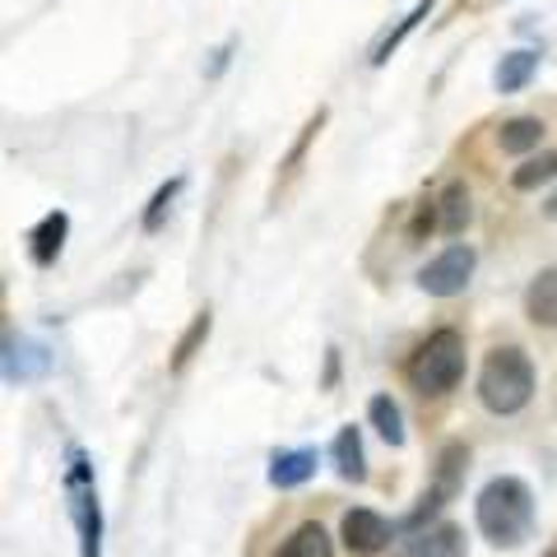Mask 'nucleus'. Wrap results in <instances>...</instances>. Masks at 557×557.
Wrapping results in <instances>:
<instances>
[{"label": "nucleus", "mask_w": 557, "mask_h": 557, "mask_svg": "<svg viewBox=\"0 0 557 557\" xmlns=\"http://www.w3.org/2000/svg\"><path fill=\"white\" fill-rule=\"evenodd\" d=\"M474 516H479V530L487 534V544H497V548L525 544L530 530H534L530 483L516 479V474H497L493 483H483V493L474 502Z\"/></svg>", "instance_id": "1"}, {"label": "nucleus", "mask_w": 557, "mask_h": 557, "mask_svg": "<svg viewBox=\"0 0 557 557\" xmlns=\"http://www.w3.org/2000/svg\"><path fill=\"white\" fill-rule=\"evenodd\" d=\"M530 395H534V362L525 348H516V344H502L487 354L483 362V372H479V399H483V409L487 413H520L530 405Z\"/></svg>", "instance_id": "2"}, {"label": "nucleus", "mask_w": 557, "mask_h": 557, "mask_svg": "<svg viewBox=\"0 0 557 557\" xmlns=\"http://www.w3.org/2000/svg\"><path fill=\"white\" fill-rule=\"evenodd\" d=\"M405 376H409V386L418 395H432V399L450 395L460 386V376H465V335L460 330H450V325L432 330V335L409 354Z\"/></svg>", "instance_id": "3"}, {"label": "nucleus", "mask_w": 557, "mask_h": 557, "mask_svg": "<svg viewBox=\"0 0 557 557\" xmlns=\"http://www.w3.org/2000/svg\"><path fill=\"white\" fill-rule=\"evenodd\" d=\"M65 511L75 520L79 557H102V507H98V483L94 465L79 446L65 450Z\"/></svg>", "instance_id": "4"}, {"label": "nucleus", "mask_w": 557, "mask_h": 557, "mask_svg": "<svg viewBox=\"0 0 557 557\" xmlns=\"http://www.w3.org/2000/svg\"><path fill=\"white\" fill-rule=\"evenodd\" d=\"M465 469H469V450H465V442H446L442 450H437V474H432V483H428V493L418 497V507L399 520V530L405 534H418V530H428L432 520L442 516V507L450 497L465 487Z\"/></svg>", "instance_id": "5"}, {"label": "nucleus", "mask_w": 557, "mask_h": 557, "mask_svg": "<svg viewBox=\"0 0 557 557\" xmlns=\"http://www.w3.org/2000/svg\"><path fill=\"white\" fill-rule=\"evenodd\" d=\"M474 265L479 256L474 247H446L437 260H428L423 270H418V288L428 293V298H460V293L469 288V278H474Z\"/></svg>", "instance_id": "6"}, {"label": "nucleus", "mask_w": 557, "mask_h": 557, "mask_svg": "<svg viewBox=\"0 0 557 557\" xmlns=\"http://www.w3.org/2000/svg\"><path fill=\"white\" fill-rule=\"evenodd\" d=\"M339 539H344V548L354 557H376L395 539V525L386 516L368 511V507H354V511H344V520H339Z\"/></svg>", "instance_id": "7"}, {"label": "nucleus", "mask_w": 557, "mask_h": 557, "mask_svg": "<svg viewBox=\"0 0 557 557\" xmlns=\"http://www.w3.org/2000/svg\"><path fill=\"white\" fill-rule=\"evenodd\" d=\"M51 372V354L38 339H24L5 330V381L10 386H24V381H42Z\"/></svg>", "instance_id": "8"}, {"label": "nucleus", "mask_w": 557, "mask_h": 557, "mask_svg": "<svg viewBox=\"0 0 557 557\" xmlns=\"http://www.w3.org/2000/svg\"><path fill=\"white\" fill-rule=\"evenodd\" d=\"M399 557H465V530L450 525V520H437V525L409 534Z\"/></svg>", "instance_id": "9"}, {"label": "nucleus", "mask_w": 557, "mask_h": 557, "mask_svg": "<svg viewBox=\"0 0 557 557\" xmlns=\"http://www.w3.org/2000/svg\"><path fill=\"white\" fill-rule=\"evenodd\" d=\"M65 237H70V219L61 209H51V214L38 223V228L28 233V256L33 265H57L61 251H65Z\"/></svg>", "instance_id": "10"}, {"label": "nucleus", "mask_w": 557, "mask_h": 557, "mask_svg": "<svg viewBox=\"0 0 557 557\" xmlns=\"http://www.w3.org/2000/svg\"><path fill=\"white\" fill-rule=\"evenodd\" d=\"M525 317L544 330H557V270H539L525 288Z\"/></svg>", "instance_id": "11"}, {"label": "nucleus", "mask_w": 557, "mask_h": 557, "mask_svg": "<svg viewBox=\"0 0 557 557\" xmlns=\"http://www.w3.org/2000/svg\"><path fill=\"white\" fill-rule=\"evenodd\" d=\"M474 219V205H469V186L465 182H446V190L437 196V228L446 237H460Z\"/></svg>", "instance_id": "12"}, {"label": "nucleus", "mask_w": 557, "mask_h": 557, "mask_svg": "<svg viewBox=\"0 0 557 557\" xmlns=\"http://www.w3.org/2000/svg\"><path fill=\"white\" fill-rule=\"evenodd\" d=\"M311 474H317V450H274V460H270V483L274 487H302Z\"/></svg>", "instance_id": "13"}, {"label": "nucleus", "mask_w": 557, "mask_h": 557, "mask_svg": "<svg viewBox=\"0 0 557 557\" xmlns=\"http://www.w3.org/2000/svg\"><path fill=\"white\" fill-rule=\"evenodd\" d=\"M274 557H335V544H330V534L317 525V520H302V525L278 544Z\"/></svg>", "instance_id": "14"}, {"label": "nucleus", "mask_w": 557, "mask_h": 557, "mask_svg": "<svg viewBox=\"0 0 557 557\" xmlns=\"http://www.w3.org/2000/svg\"><path fill=\"white\" fill-rule=\"evenodd\" d=\"M539 75V51H507L497 65V94H520Z\"/></svg>", "instance_id": "15"}, {"label": "nucleus", "mask_w": 557, "mask_h": 557, "mask_svg": "<svg viewBox=\"0 0 557 557\" xmlns=\"http://www.w3.org/2000/svg\"><path fill=\"white\" fill-rule=\"evenodd\" d=\"M335 469H339V479H348V483L368 479V456H362V432L358 428H339V437H335Z\"/></svg>", "instance_id": "16"}, {"label": "nucleus", "mask_w": 557, "mask_h": 557, "mask_svg": "<svg viewBox=\"0 0 557 557\" xmlns=\"http://www.w3.org/2000/svg\"><path fill=\"white\" fill-rule=\"evenodd\" d=\"M539 139H544V121L539 116H511V121H502V131H497L502 153H534Z\"/></svg>", "instance_id": "17"}, {"label": "nucleus", "mask_w": 557, "mask_h": 557, "mask_svg": "<svg viewBox=\"0 0 557 557\" xmlns=\"http://www.w3.org/2000/svg\"><path fill=\"white\" fill-rule=\"evenodd\" d=\"M368 418H372V428L381 432V442L386 446H405V413H399V405L391 395H372Z\"/></svg>", "instance_id": "18"}, {"label": "nucleus", "mask_w": 557, "mask_h": 557, "mask_svg": "<svg viewBox=\"0 0 557 557\" xmlns=\"http://www.w3.org/2000/svg\"><path fill=\"white\" fill-rule=\"evenodd\" d=\"M553 177H557V149H539V153H530V159L511 172V186L516 190H539Z\"/></svg>", "instance_id": "19"}, {"label": "nucleus", "mask_w": 557, "mask_h": 557, "mask_svg": "<svg viewBox=\"0 0 557 557\" xmlns=\"http://www.w3.org/2000/svg\"><path fill=\"white\" fill-rule=\"evenodd\" d=\"M428 14H432V0H418V5H413V10L405 14V20H399V24H395V28L386 33V38H381V42H376V51H372V65H386V61H391V51H395L399 42H405V38H409V33H413L418 24H423V20H428Z\"/></svg>", "instance_id": "20"}, {"label": "nucleus", "mask_w": 557, "mask_h": 557, "mask_svg": "<svg viewBox=\"0 0 557 557\" xmlns=\"http://www.w3.org/2000/svg\"><path fill=\"white\" fill-rule=\"evenodd\" d=\"M209 330H214V317H209V307L205 311H196V321H190V330L177 339V348H172V372H182L190 358H196V348L209 339Z\"/></svg>", "instance_id": "21"}, {"label": "nucleus", "mask_w": 557, "mask_h": 557, "mask_svg": "<svg viewBox=\"0 0 557 557\" xmlns=\"http://www.w3.org/2000/svg\"><path fill=\"white\" fill-rule=\"evenodd\" d=\"M182 177H172V182H163L159 190H153V200H149V209H145V233H159L163 228V219H168V209H172V200L182 196Z\"/></svg>", "instance_id": "22"}, {"label": "nucleus", "mask_w": 557, "mask_h": 557, "mask_svg": "<svg viewBox=\"0 0 557 557\" xmlns=\"http://www.w3.org/2000/svg\"><path fill=\"white\" fill-rule=\"evenodd\" d=\"M228 51H233V47H219V51H214V65H209V75H223V65H228Z\"/></svg>", "instance_id": "23"}, {"label": "nucleus", "mask_w": 557, "mask_h": 557, "mask_svg": "<svg viewBox=\"0 0 557 557\" xmlns=\"http://www.w3.org/2000/svg\"><path fill=\"white\" fill-rule=\"evenodd\" d=\"M335 376H339V358H335V348H330V362H325V386H335Z\"/></svg>", "instance_id": "24"}, {"label": "nucleus", "mask_w": 557, "mask_h": 557, "mask_svg": "<svg viewBox=\"0 0 557 557\" xmlns=\"http://www.w3.org/2000/svg\"><path fill=\"white\" fill-rule=\"evenodd\" d=\"M544 214H548V219H557V190H553V196H548V205H544Z\"/></svg>", "instance_id": "25"}, {"label": "nucleus", "mask_w": 557, "mask_h": 557, "mask_svg": "<svg viewBox=\"0 0 557 557\" xmlns=\"http://www.w3.org/2000/svg\"><path fill=\"white\" fill-rule=\"evenodd\" d=\"M544 557H557V548H548V553H544Z\"/></svg>", "instance_id": "26"}]
</instances>
